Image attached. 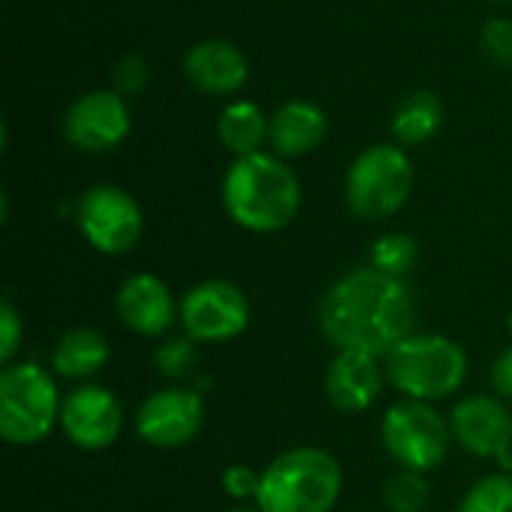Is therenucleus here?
<instances>
[{"label": "nucleus", "mask_w": 512, "mask_h": 512, "mask_svg": "<svg viewBox=\"0 0 512 512\" xmlns=\"http://www.w3.org/2000/svg\"><path fill=\"white\" fill-rule=\"evenodd\" d=\"M318 324L336 351L387 357L414 333L417 297L405 279L387 276L375 267H360L324 291Z\"/></svg>", "instance_id": "1"}, {"label": "nucleus", "mask_w": 512, "mask_h": 512, "mask_svg": "<svg viewBox=\"0 0 512 512\" xmlns=\"http://www.w3.org/2000/svg\"><path fill=\"white\" fill-rule=\"evenodd\" d=\"M303 204V186L288 159L261 150L237 156L222 177V207L228 219L252 234L288 228Z\"/></svg>", "instance_id": "2"}, {"label": "nucleus", "mask_w": 512, "mask_h": 512, "mask_svg": "<svg viewBox=\"0 0 512 512\" xmlns=\"http://www.w3.org/2000/svg\"><path fill=\"white\" fill-rule=\"evenodd\" d=\"M342 498V465L321 447H294L261 471V512H333Z\"/></svg>", "instance_id": "3"}, {"label": "nucleus", "mask_w": 512, "mask_h": 512, "mask_svg": "<svg viewBox=\"0 0 512 512\" xmlns=\"http://www.w3.org/2000/svg\"><path fill=\"white\" fill-rule=\"evenodd\" d=\"M384 372L402 399L435 405L462 390L468 354L441 333H411L384 357Z\"/></svg>", "instance_id": "4"}, {"label": "nucleus", "mask_w": 512, "mask_h": 512, "mask_svg": "<svg viewBox=\"0 0 512 512\" xmlns=\"http://www.w3.org/2000/svg\"><path fill=\"white\" fill-rule=\"evenodd\" d=\"M63 396L54 372L18 360L0 372V438L12 447H33L60 426Z\"/></svg>", "instance_id": "5"}, {"label": "nucleus", "mask_w": 512, "mask_h": 512, "mask_svg": "<svg viewBox=\"0 0 512 512\" xmlns=\"http://www.w3.org/2000/svg\"><path fill=\"white\" fill-rule=\"evenodd\" d=\"M414 192V165L399 144H372L354 156L345 174V204L357 219L384 222Z\"/></svg>", "instance_id": "6"}, {"label": "nucleus", "mask_w": 512, "mask_h": 512, "mask_svg": "<svg viewBox=\"0 0 512 512\" xmlns=\"http://www.w3.org/2000/svg\"><path fill=\"white\" fill-rule=\"evenodd\" d=\"M381 444L405 471H438L453 444L450 420H444L429 402L402 399L390 405L381 420Z\"/></svg>", "instance_id": "7"}, {"label": "nucleus", "mask_w": 512, "mask_h": 512, "mask_svg": "<svg viewBox=\"0 0 512 512\" xmlns=\"http://www.w3.org/2000/svg\"><path fill=\"white\" fill-rule=\"evenodd\" d=\"M75 225L90 249L102 255H126L144 237V210L126 189L96 183L78 195Z\"/></svg>", "instance_id": "8"}, {"label": "nucleus", "mask_w": 512, "mask_h": 512, "mask_svg": "<svg viewBox=\"0 0 512 512\" xmlns=\"http://www.w3.org/2000/svg\"><path fill=\"white\" fill-rule=\"evenodd\" d=\"M249 321V300L228 279H204L180 297V327L198 345L231 342L246 333Z\"/></svg>", "instance_id": "9"}, {"label": "nucleus", "mask_w": 512, "mask_h": 512, "mask_svg": "<svg viewBox=\"0 0 512 512\" xmlns=\"http://www.w3.org/2000/svg\"><path fill=\"white\" fill-rule=\"evenodd\" d=\"M204 396L198 387H162L135 411V432L153 450H180L192 444L204 426Z\"/></svg>", "instance_id": "10"}, {"label": "nucleus", "mask_w": 512, "mask_h": 512, "mask_svg": "<svg viewBox=\"0 0 512 512\" xmlns=\"http://www.w3.org/2000/svg\"><path fill=\"white\" fill-rule=\"evenodd\" d=\"M132 132L129 99L111 87L87 90L63 114V138L81 153L117 150Z\"/></svg>", "instance_id": "11"}, {"label": "nucleus", "mask_w": 512, "mask_h": 512, "mask_svg": "<svg viewBox=\"0 0 512 512\" xmlns=\"http://www.w3.org/2000/svg\"><path fill=\"white\" fill-rule=\"evenodd\" d=\"M60 432L72 447L84 453H102L114 447L123 432V405L102 384H78L69 396H63Z\"/></svg>", "instance_id": "12"}, {"label": "nucleus", "mask_w": 512, "mask_h": 512, "mask_svg": "<svg viewBox=\"0 0 512 512\" xmlns=\"http://www.w3.org/2000/svg\"><path fill=\"white\" fill-rule=\"evenodd\" d=\"M453 441L477 456L501 462L512 453V414L498 396H465L450 411Z\"/></svg>", "instance_id": "13"}, {"label": "nucleus", "mask_w": 512, "mask_h": 512, "mask_svg": "<svg viewBox=\"0 0 512 512\" xmlns=\"http://www.w3.org/2000/svg\"><path fill=\"white\" fill-rule=\"evenodd\" d=\"M114 312L126 330L147 339L165 336L174 321H180V303L156 273H132L123 279L114 297Z\"/></svg>", "instance_id": "14"}, {"label": "nucleus", "mask_w": 512, "mask_h": 512, "mask_svg": "<svg viewBox=\"0 0 512 512\" xmlns=\"http://www.w3.org/2000/svg\"><path fill=\"white\" fill-rule=\"evenodd\" d=\"M183 75L198 93L228 99L246 87L249 60L231 39L210 36L189 45V51L183 54Z\"/></svg>", "instance_id": "15"}, {"label": "nucleus", "mask_w": 512, "mask_h": 512, "mask_svg": "<svg viewBox=\"0 0 512 512\" xmlns=\"http://www.w3.org/2000/svg\"><path fill=\"white\" fill-rule=\"evenodd\" d=\"M381 360L384 357H375L366 351H336L324 378V393L330 405L342 414L369 411L381 399L384 381H387Z\"/></svg>", "instance_id": "16"}, {"label": "nucleus", "mask_w": 512, "mask_h": 512, "mask_svg": "<svg viewBox=\"0 0 512 512\" xmlns=\"http://www.w3.org/2000/svg\"><path fill=\"white\" fill-rule=\"evenodd\" d=\"M327 114L309 99H288L270 114V147L282 159L315 153L327 138Z\"/></svg>", "instance_id": "17"}, {"label": "nucleus", "mask_w": 512, "mask_h": 512, "mask_svg": "<svg viewBox=\"0 0 512 512\" xmlns=\"http://www.w3.org/2000/svg\"><path fill=\"white\" fill-rule=\"evenodd\" d=\"M111 360V345L96 327H69L51 348V372L66 381L87 384Z\"/></svg>", "instance_id": "18"}, {"label": "nucleus", "mask_w": 512, "mask_h": 512, "mask_svg": "<svg viewBox=\"0 0 512 512\" xmlns=\"http://www.w3.org/2000/svg\"><path fill=\"white\" fill-rule=\"evenodd\" d=\"M216 135L234 159L261 153L270 144V114L252 99H231L216 117Z\"/></svg>", "instance_id": "19"}, {"label": "nucleus", "mask_w": 512, "mask_h": 512, "mask_svg": "<svg viewBox=\"0 0 512 512\" xmlns=\"http://www.w3.org/2000/svg\"><path fill=\"white\" fill-rule=\"evenodd\" d=\"M441 123H444V105H441L438 93L414 90L399 102V108L390 120V132L399 147H420L438 135Z\"/></svg>", "instance_id": "20"}, {"label": "nucleus", "mask_w": 512, "mask_h": 512, "mask_svg": "<svg viewBox=\"0 0 512 512\" xmlns=\"http://www.w3.org/2000/svg\"><path fill=\"white\" fill-rule=\"evenodd\" d=\"M417 243L414 237L402 234V231H390V234H381L375 243H372V252H369V267L387 273V276H396V279H405L414 264H417Z\"/></svg>", "instance_id": "21"}, {"label": "nucleus", "mask_w": 512, "mask_h": 512, "mask_svg": "<svg viewBox=\"0 0 512 512\" xmlns=\"http://www.w3.org/2000/svg\"><path fill=\"white\" fill-rule=\"evenodd\" d=\"M384 507L390 512H423L429 504V483L426 474L399 468L381 489Z\"/></svg>", "instance_id": "22"}, {"label": "nucleus", "mask_w": 512, "mask_h": 512, "mask_svg": "<svg viewBox=\"0 0 512 512\" xmlns=\"http://www.w3.org/2000/svg\"><path fill=\"white\" fill-rule=\"evenodd\" d=\"M153 363L156 372L168 381H183L195 372L198 366V342L186 333L180 336H168L156 345L153 351Z\"/></svg>", "instance_id": "23"}, {"label": "nucleus", "mask_w": 512, "mask_h": 512, "mask_svg": "<svg viewBox=\"0 0 512 512\" xmlns=\"http://www.w3.org/2000/svg\"><path fill=\"white\" fill-rule=\"evenodd\" d=\"M456 512H512V474L498 471L480 477L462 498Z\"/></svg>", "instance_id": "24"}, {"label": "nucleus", "mask_w": 512, "mask_h": 512, "mask_svg": "<svg viewBox=\"0 0 512 512\" xmlns=\"http://www.w3.org/2000/svg\"><path fill=\"white\" fill-rule=\"evenodd\" d=\"M150 84V63L141 54H123L111 66V90H117L123 99H132L144 93Z\"/></svg>", "instance_id": "25"}, {"label": "nucleus", "mask_w": 512, "mask_h": 512, "mask_svg": "<svg viewBox=\"0 0 512 512\" xmlns=\"http://www.w3.org/2000/svg\"><path fill=\"white\" fill-rule=\"evenodd\" d=\"M480 45L486 57L498 66L512 69V21L510 18H489L480 30Z\"/></svg>", "instance_id": "26"}, {"label": "nucleus", "mask_w": 512, "mask_h": 512, "mask_svg": "<svg viewBox=\"0 0 512 512\" xmlns=\"http://www.w3.org/2000/svg\"><path fill=\"white\" fill-rule=\"evenodd\" d=\"M261 486V471L249 465H228L222 471V489L234 504H255Z\"/></svg>", "instance_id": "27"}, {"label": "nucleus", "mask_w": 512, "mask_h": 512, "mask_svg": "<svg viewBox=\"0 0 512 512\" xmlns=\"http://www.w3.org/2000/svg\"><path fill=\"white\" fill-rule=\"evenodd\" d=\"M21 336H24L21 315L12 306V300H3V306H0V360H3V366L15 363V354L21 348Z\"/></svg>", "instance_id": "28"}, {"label": "nucleus", "mask_w": 512, "mask_h": 512, "mask_svg": "<svg viewBox=\"0 0 512 512\" xmlns=\"http://www.w3.org/2000/svg\"><path fill=\"white\" fill-rule=\"evenodd\" d=\"M492 390L498 393V399L512 402V348L498 354V360L492 363Z\"/></svg>", "instance_id": "29"}, {"label": "nucleus", "mask_w": 512, "mask_h": 512, "mask_svg": "<svg viewBox=\"0 0 512 512\" xmlns=\"http://www.w3.org/2000/svg\"><path fill=\"white\" fill-rule=\"evenodd\" d=\"M225 512H261V510H258V504H234L231 510H225Z\"/></svg>", "instance_id": "30"}, {"label": "nucleus", "mask_w": 512, "mask_h": 512, "mask_svg": "<svg viewBox=\"0 0 512 512\" xmlns=\"http://www.w3.org/2000/svg\"><path fill=\"white\" fill-rule=\"evenodd\" d=\"M507 330H510V336H512V312H510V321H507Z\"/></svg>", "instance_id": "31"}, {"label": "nucleus", "mask_w": 512, "mask_h": 512, "mask_svg": "<svg viewBox=\"0 0 512 512\" xmlns=\"http://www.w3.org/2000/svg\"><path fill=\"white\" fill-rule=\"evenodd\" d=\"M489 3H512V0H489Z\"/></svg>", "instance_id": "32"}]
</instances>
